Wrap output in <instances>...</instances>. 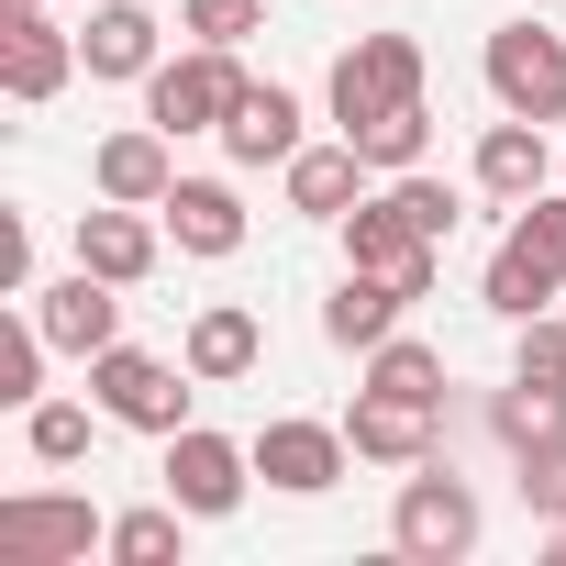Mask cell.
<instances>
[{"label":"cell","mask_w":566,"mask_h":566,"mask_svg":"<svg viewBox=\"0 0 566 566\" xmlns=\"http://www.w3.org/2000/svg\"><path fill=\"white\" fill-rule=\"evenodd\" d=\"M555 290H566V189H533L522 222H511L500 255H489V290H478V301H489L500 323H533Z\"/></svg>","instance_id":"cell-1"},{"label":"cell","mask_w":566,"mask_h":566,"mask_svg":"<svg viewBox=\"0 0 566 566\" xmlns=\"http://www.w3.org/2000/svg\"><path fill=\"white\" fill-rule=\"evenodd\" d=\"M178 367H189V356H178ZM178 367L145 356V345H101V356H90V400H101L112 422H134V433H189V389H178Z\"/></svg>","instance_id":"cell-2"},{"label":"cell","mask_w":566,"mask_h":566,"mask_svg":"<svg viewBox=\"0 0 566 566\" xmlns=\"http://www.w3.org/2000/svg\"><path fill=\"white\" fill-rule=\"evenodd\" d=\"M90 544H112V522L67 489H23V500H0V566H78Z\"/></svg>","instance_id":"cell-3"},{"label":"cell","mask_w":566,"mask_h":566,"mask_svg":"<svg viewBox=\"0 0 566 566\" xmlns=\"http://www.w3.org/2000/svg\"><path fill=\"white\" fill-rule=\"evenodd\" d=\"M233 101H244L233 45H189V56H167V67L145 78V123H167V134H222Z\"/></svg>","instance_id":"cell-4"},{"label":"cell","mask_w":566,"mask_h":566,"mask_svg":"<svg viewBox=\"0 0 566 566\" xmlns=\"http://www.w3.org/2000/svg\"><path fill=\"white\" fill-rule=\"evenodd\" d=\"M389 544H400L411 566H455V555H478V489L444 478V467H422V478L400 489V511H389Z\"/></svg>","instance_id":"cell-5"},{"label":"cell","mask_w":566,"mask_h":566,"mask_svg":"<svg viewBox=\"0 0 566 566\" xmlns=\"http://www.w3.org/2000/svg\"><path fill=\"white\" fill-rule=\"evenodd\" d=\"M489 101L522 112V123H566V34L500 23V34H489Z\"/></svg>","instance_id":"cell-6"},{"label":"cell","mask_w":566,"mask_h":566,"mask_svg":"<svg viewBox=\"0 0 566 566\" xmlns=\"http://www.w3.org/2000/svg\"><path fill=\"white\" fill-rule=\"evenodd\" d=\"M400 101H422V45H411V34H367V45L334 56V123H345V134H367V123L400 112Z\"/></svg>","instance_id":"cell-7"},{"label":"cell","mask_w":566,"mask_h":566,"mask_svg":"<svg viewBox=\"0 0 566 566\" xmlns=\"http://www.w3.org/2000/svg\"><path fill=\"white\" fill-rule=\"evenodd\" d=\"M244 489H255V444H222V433H167V500L189 511V522H222V511H244Z\"/></svg>","instance_id":"cell-8"},{"label":"cell","mask_w":566,"mask_h":566,"mask_svg":"<svg viewBox=\"0 0 566 566\" xmlns=\"http://www.w3.org/2000/svg\"><path fill=\"white\" fill-rule=\"evenodd\" d=\"M345 255H356L367 277H389L400 301H433V233H422V222H400V200H389V189L345 211Z\"/></svg>","instance_id":"cell-9"},{"label":"cell","mask_w":566,"mask_h":566,"mask_svg":"<svg viewBox=\"0 0 566 566\" xmlns=\"http://www.w3.org/2000/svg\"><path fill=\"white\" fill-rule=\"evenodd\" d=\"M433 433H444V400H400V389H367L345 422V444L367 467H433Z\"/></svg>","instance_id":"cell-10"},{"label":"cell","mask_w":566,"mask_h":566,"mask_svg":"<svg viewBox=\"0 0 566 566\" xmlns=\"http://www.w3.org/2000/svg\"><path fill=\"white\" fill-rule=\"evenodd\" d=\"M345 455H356V444H345L334 422H266V433H255V478L290 489V500H323V489L345 478Z\"/></svg>","instance_id":"cell-11"},{"label":"cell","mask_w":566,"mask_h":566,"mask_svg":"<svg viewBox=\"0 0 566 566\" xmlns=\"http://www.w3.org/2000/svg\"><path fill=\"white\" fill-rule=\"evenodd\" d=\"M34 323H45V345L56 356H101V345H123V301H112V277H56V290H34Z\"/></svg>","instance_id":"cell-12"},{"label":"cell","mask_w":566,"mask_h":566,"mask_svg":"<svg viewBox=\"0 0 566 566\" xmlns=\"http://www.w3.org/2000/svg\"><path fill=\"white\" fill-rule=\"evenodd\" d=\"M222 156H233V167H290V156H301V101L277 90V78H266V90L244 78V101L222 112Z\"/></svg>","instance_id":"cell-13"},{"label":"cell","mask_w":566,"mask_h":566,"mask_svg":"<svg viewBox=\"0 0 566 566\" xmlns=\"http://www.w3.org/2000/svg\"><path fill=\"white\" fill-rule=\"evenodd\" d=\"M78 67H90L78 34H56L45 12H12V45H0V90H12V101H56Z\"/></svg>","instance_id":"cell-14"},{"label":"cell","mask_w":566,"mask_h":566,"mask_svg":"<svg viewBox=\"0 0 566 566\" xmlns=\"http://www.w3.org/2000/svg\"><path fill=\"white\" fill-rule=\"evenodd\" d=\"M78 266H90V277H112V290L156 277V222H145L134 200H101V211H78Z\"/></svg>","instance_id":"cell-15"},{"label":"cell","mask_w":566,"mask_h":566,"mask_svg":"<svg viewBox=\"0 0 566 566\" xmlns=\"http://www.w3.org/2000/svg\"><path fill=\"white\" fill-rule=\"evenodd\" d=\"M544 178H555V156H544V123H522V112H500V123L478 134V189L522 211V200H533Z\"/></svg>","instance_id":"cell-16"},{"label":"cell","mask_w":566,"mask_h":566,"mask_svg":"<svg viewBox=\"0 0 566 566\" xmlns=\"http://www.w3.org/2000/svg\"><path fill=\"white\" fill-rule=\"evenodd\" d=\"M167 145H178L167 123H134V134H112V145H101V167H90V178H101V200H134V211H156V200L178 189Z\"/></svg>","instance_id":"cell-17"},{"label":"cell","mask_w":566,"mask_h":566,"mask_svg":"<svg viewBox=\"0 0 566 566\" xmlns=\"http://www.w3.org/2000/svg\"><path fill=\"white\" fill-rule=\"evenodd\" d=\"M400 312H411V301L389 290V277H367V266H345V277H334V301H323V334H334L345 356H378V345L400 334Z\"/></svg>","instance_id":"cell-18"},{"label":"cell","mask_w":566,"mask_h":566,"mask_svg":"<svg viewBox=\"0 0 566 566\" xmlns=\"http://www.w3.org/2000/svg\"><path fill=\"white\" fill-rule=\"evenodd\" d=\"M78 56H90V78H156V67H167V56H156V12H145V0H101L90 34H78Z\"/></svg>","instance_id":"cell-19"},{"label":"cell","mask_w":566,"mask_h":566,"mask_svg":"<svg viewBox=\"0 0 566 566\" xmlns=\"http://www.w3.org/2000/svg\"><path fill=\"white\" fill-rule=\"evenodd\" d=\"M156 211H167L178 255H233V244H244V200H233L222 178H178V189H167Z\"/></svg>","instance_id":"cell-20"},{"label":"cell","mask_w":566,"mask_h":566,"mask_svg":"<svg viewBox=\"0 0 566 566\" xmlns=\"http://www.w3.org/2000/svg\"><path fill=\"white\" fill-rule=\"evenodd\" d=\"M356 200H367V156H356V145H301V156H290V211L345 222Z\"/></svg>","instance_id":"cell-21"},{"label":"cell","mask_w":566,"mask_h":566,"mask_svg":"<svg viewBox=\"0 0 566 566\" xmlns=\"http://www.w3.org/2000/svg\"><path fill=\"white\" fill-rule=\"evenodd\" d=\"M255 356H266V334H255V312H244V301H211V312L189 323V378H200V389L255 378Z\"/></svg>","instance_id":"cell-22"},{"label":"cell","mask_w":566,"mask_h":566,"mask_svg":"<svg viewBox=\"0 0 566 566\" xmlns=\"http://www.w3.org/2000/svg\"><path fill=\"white\" fill-rule=\"evenodd\" d=\"M422 134H433V112H422V101H400V112H378V123H367V134H345V145H356L378 178H400V167H422Z\"/></svg>","instance_id":"cell-23"},{"label":"cell","mask_w":566,"mask_h":566,"mask_svg":"<svg viewBox=\"0 0 566 566\" xmlns=\"http://www.w3.org/2000/svg\"><path fill=\"white\" fill-rule=\"evenodd\" d=\"M367 389H400V400H444V356H433V345H411V334H389V345L367 356Z\"/></svg>","instance_id":"cell-24"},{"label":"cell","mask_w":566,"mask_h":566,"mask_svg":"<svg viewBox=\"0 0 566 566\" xmlns=\"http://www.w3.org/2000/svg\"><path fill=\"white\" fill-rule=\"evenodd\" d=\"M489 422H500V444L522 455V444H544V433H566V389H533V378H511V400H500Z\"/></svg>","instance_id":"cell-25"},{"label":"cell","mask_w":566,"mask_h":566,"mask_svg":"<svg viewBox=\"0 0 566 566\" xmlns=\"http://www.w3.org/2000/svg\"><path fill=\"white\" fill-rule=\"evenodd\" d=\"M23 444H34V467H78L90 455V411L78 400H34L23 411Z\"/></svg>","instance_id":"cell-26"},{"label":"cell","mask_w":566,"mask_h":566,"mask_svg":"<svg viewBox=\"0 0 566 566\" xmlns=\"http://www.w3.org/2000/svg\"><path fill=\"white\" fill-rule=\"evenodd\" d=\"M178 522H189L178 500L167 511H123L112 522V566H178Z\"/></svg>","instance_id":"cell-27"},{"label":"cell","mask_w":566,"mask_h":566,"mask_svg":"<svg viewBox=\"0 0 566 566\" xmlns=\"http://www.w3.org/2000/svg\"><path fill=\"white\" fill-rule=\"evenodd\" d=\"M34 378H45V323H0V400L34 411Z\"/></svg>","instance_id":"cell-28"},{"label":"cell","mask_w":566,"mask_h":566,"mask_svg":"<svg viewBox=\"0 0 566 566\" xmlns=\"http://www.w3.org/2000/svg\"><path fill=\"white\" fill-rule=\"evenodd\" d=\"M389 200H400V222H422L433 244L455 233V189H444V178H422V167H400V178H389Z\"/></svg>","instance_id":"cell-29"},{"label":"cell","mask_w":566,"mask_h":566,"mask_svg":"<svg viewBox=\"0 0 566 566\" xmlns=\"http://www.w3.org/2000/svg\"><path fill=\"white\" fill-rule=\"evenodd\" d=\"M522 500H533L544 522H566V433H544V444H522Z\"/></svg>","instance_id":"cell-30"},{"label":"cell","mask_w":566,"mask_h":566,"mask_svg":"<svg viewBox=\"0 0 566 566\" xmlns=\"http://www.w3.org/2000/svg\"><path fill=\"white\" fill-rule=\"evenodd\" d=\"M178 23H189V45H244V34L266 23V0H189Z\"/></svg>","instance_id":"cell-31"},{"label":"cell","mask_w":566,"mask_h":566,"mask_svg":"<svg viewBox=\"0 0 566 566\" xmlns=\"http://www.w3.org/2000/svg\"><path fill=\"white\" fill-rule=\"evenodd\" d=\"M511 378H533V389H566V323H544V312H533V323H522V367H511Z\"/></svg>","instance_id":"cell-32"},{"label":"cell","mask_w":566,"mask_h":566,"mask_svg":"<svg viewBox=\"0 0 566 566\" xmlns=\"http://www.w3.org/2000/svg\"><path fill=\"white\" fill-rule=\"evenodd\" d=\"M12 12H45V0H12Z\"/></svg>","instance_id":"cell-33"},{"label":"cell","mask_w":566,"mask_h":566,"mask_svg":"<svg viewBox=\"0 0 566 566\" xmlns=\"http://www.w3.org/2000/svg\"><path fill=\"white\" fill-rule=\"evenodd\" d=\"M555 555H566V522H555Z\"/></svg>","instance_id":"cell-34"}]
</instances>
